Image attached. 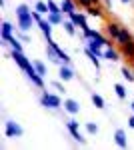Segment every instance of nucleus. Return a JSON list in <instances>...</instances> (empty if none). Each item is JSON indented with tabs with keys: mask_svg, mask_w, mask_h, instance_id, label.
<instances>
[{
	"mask_svg": "<svg viewBox=\"0 0 134 150\" xmlns=\"http://www.w3.org/2000/svg\"><path fill=\"white\" fill-rule=\"evenodd\" d=\"M14 14H16V22H18V28H20V30H24V32H28V30L32 28V24H34L32 8H30L28 4H18V6L14 8Z\"/></svg>",
	"mask_w": 134,
	"mask_h": 150,
	"instance_id": "f257e3e1",
	"label": "nucleus"
},
{
	"mask_svg": "<svg viewBox=\"0 0 134 150\" xmlns=\"http://www.w3.org/2000/svg\"><path fill=\"white\" fill-rule=\"evenodd\" d=\"M40 106L42 108H46V110H60L62 106H64V102H62V98H60V92H48V90H42V94H40Z\"/></svg>",
	"mask_w": 134,
	"mask_h": 150,
	"instance_id": "f03ea898",
	"label": "nucleus"
},
{
	"mask_svg": "<svg viewBox=\"0 0 134 150\" xmlns=\"http://www.w3.org/2000/svg\"><path fill=\"white\" fill-rule=\"evenodd\" d=\"M4 136L6 138H22L24 128L16 122V120H6L4 122Z\"/></svg>",
	"mask_w": 134,
	"mask_h": 150,
	"instance_id": "7ed1b4c3",
	"label": "nucleus"
},
{
	"mask_svg": "<svg viewBox=\"0 0 134 150\" xmlns=\"http://www.w3.org/2000/svg\"><path fill=\"white\" fill-rule=\"evenodd\" d=\"M10 58L16 62V66L22 70V72H26V70L32 66V62H30V58L24 54L22 50H10Z\"/></svg>",
	"mask_w": 134,
	"mask_h": 150,
	"instance_id": "20e7f679",
	"label": "nucleus"
},
{
	"mask_svg": "<svg viewBox=\"0 0 134 150\" xmlns=\"http://www.w3.org/2000/svg\"><path fill=\"white\" fill-rule=\"evenodd\" d=\"M68 18H70L72 22L78 26L80 32H84V30H88V28H90V24H88V14H86V12H78V10H76V12H72Z\"/></svg>",
	"mask_w": 134,
	"mask_h": 150,
	"instance_id": "39448f33",
	"label": "nucleus"
},
{
	"mask_svg": "<svg viewBox=\"0 0 134 150\" xmlns=\"http://www.w3.org/2000/svg\"><path fill=\"white\" fill-rule=\"evenodd\" d=\"M24 74H26V78H28V82H30L32 86H36V88H40V90L44 88V76H40V74L36 72V68H34V64H32V66H30L28 70H26Z\"/></svg>",
	"mask_w": 134,
	"mask_h": 150,
	"instance_id": "423d86ee",
	"label": "nucleus"
},
{
	"mask_svg": "<svg viewBox=\"0 0 134 150\" xmlns=\"http://www.w3.org/2000/svg\"><path fill=\"white\" fill-rule=\"evenodd\" d=\"M106 26V36L110 38V40H114L116 42V38H118V34H120V28H122V24L114 22V20H108V22L104 24Z\"/></svg>",
	"mask_w": 134,
	"mask_h": 150,
	"instance_id": "0eeeda50",
	"label": "nucleus"
},
{
	"mask_svg": "<svg viewBox=\"0 0 134 150\" xmlns=\"http://www.w3.org/2000/svg\"><path fill=\"white\" fill-rule=\"evenodd\" d=\"M12 36H14V26L8 20H2V28H0V40L2 42H8Z\"/></svg>",
	"mask_w": 134,
	"mask_h": 150,
	"instance_id": "6e6552de",
	"label": "nucleus"
},
{
	"mask_svg": "<svg viewBox=\"0 0 134 150\" xmlns=\"http://www.w3.org/2000/svg\"><path fill=\"white\" fill-rule=\"evenodd\" d=\"M76 74H74V70L70 68V64H60L58 66V78L62 82H68V80H72Z\"/></svg>",
	"mask_w": 134,
	"mask_h": 150,
	"instance_id": "1a4fd4ad",
	"label": "nucleus"
},
{
	"mask_svg": "<svg viewBox=\"0 0 134 150\" xmlns=\"http://www.w3.org/2000/svg\"><path fill=\"white\" fill-rule=\"evenodd\" d=\"M64 112L76 116L80 112V102H78V100H74V98H64Z\"/></svg>",
	"mask_w": 134,
	"mask_h": 150,
	"instance_id": "9d476101",
	"label": "nucleus"
},
{
	"mask_svg": "<svg viewBox=\"0 0 134 150\" xmlns=\"http://www.w3.org/2000/svg\"><path fill=\"white\" fill-rule=\"evenodd\" d=\"M114 144L118 148H128V136H126V132H124L122 128H118L114 132Z\"/></svg>",
	"mask_w": 134,
	"mask_h": 150,
	"instance_id": "9b49d317",
	"label": "nucleus"
},
{
	"mask_svg": "<svg viewBox=\"0 0 134 150\" xmlns=\"http://www.w3.org/2000/svg\"><path fill=\"white\" fill-rule=\"evenodd\" d=\"M132 40H134L132 32L122 26V28H120V34H118V38H116V44H118V46H124V44H128V42H132Z\"/></svg>",
	"mask_w": 134,
	"mask_h": 150,
	"instance_id": "f8f14e48",
	"label": "nucleus"
},
{
	"mask_svg": "<svg viewBox=\"0 0 134 150\" xmlns=\"http://www.w3.org/2000/svg\"><path fill=\"white\" fill-rule=\"evenodd\" d=\"M120 56H122V54H120V50H116V48L112 46V44L104 48V60H110V62H118V60H120Z\"/></svg>",
	"mask_w": 134,
	"mask_h": 150,
	"instance_id": "ddd939ff",
	"label": "nucleus"
},
{
	"mask_svg": "<svg viewBox=\"0 0 134 150\" xmlns=\"http://www.w3.org/2000/svg\"><path fill=\"white\" fill-rule=\"evenodd\" d=\"M84 12L88 16H92V18H104V8L100 4H90L88 8H84Z\"/></svg>",
	"mask_w": 134,
	"mask_h": 150,
	"instance_id": "4468645a",
	"label": "nucleus"
},
{
	"mask_svg": "<svg viewBox=\"0 0 134 150\" xmlns=\"http://www.w3.org/2000/svg\"><path fill=\"white\" fill-rule=\"evenodd\" d=\"M38 28H40V32L44 34V38H52V28H54V24L50 22L48 18H44L42 22H38Z\"/></svg>",
	"mask_w": 134,
	"mask_h": 150,
	"instance_id": "2eb2a0df",
	"label": "nucleus"
},
{
	"mask_svg": "<svg viewBox=\"0 0 134 150\" xmlns=\"http://www.w3.org/2000/svg\"><path fill=\"white\" fill-rule=\"evenodd\" d=\"M60 8H62V12H64L66 16H70L72 12L78 10V4H76L74 0H62V2H60Z\"/></svg>",
	"mask_w": 134,
	"mask_h": 150,
	"instance_id": "dca6fc26",
	"label": "nucleus"
},
{
	"mask_svg": "<svg viewBox=\"0 0 134 150\" xmlns=\"http://www.w3.org/2000/svg\"><path fill=\"white\" fill-rule=\"evenodd\" d=\"M46 18L54 24V26H62L64 24V12H48Z\"/></svg>",
	"mask_w": 134,
	"mask_h": 150,
	"instance_id": "f3484780",
	"label": "nucleus"
},
{
	"mask_svg": "<svg viewBox=\"0 0 134 150\" xmlns=\"http://www.w3.org/2000/svg\"><path fill=\"white\" fill-rule=\"evenodd\" d=\"M120 54L126 60H134V40L128 42V44H124V46H120Z\"/></svg>",
	"mask_w": 134,
	"mask_h": 150,
	"instance_id": "a211bd4d",
	"label": "nucleus"
},
{
	"mask_svg": "<svg viewBox=\"0 0 134 150\" xmlns=\"http://www.w3.org/2000/svg\"><path fill=\"white\" fill-rule=\"evenodd\" d=\"M62 28H64V32H66L68 36H76V34H78V26H76V24L72 22L70 18H66V20H64Z\"/></svg>",
	"mask_w": 134,
	"mask_h": 150,
	"instance_id": "6ab92c4d",
	"label": "nucleus"
},
{
	"mask_svg": "<svg viewBox=\"0 0 134 150\" xmlns=\"http://www.w3.org/2000/svg\"><path fill=\"white\" fill-rule=\"evenodd\" d=\"M90 98H92V104H94L98 110H104V108H106V102H104V98H102L100 94L92 92V96H90Z\"/></svg>",
	"mask_w": 134,
	"mask_h": 150,
	"instance_id": "aec40b11",
	"label": "nucleus"
},
{
	"mask_svg": "<svg viewBox=\"0 0 134 150\" xmlns=\"http://www.w3.org/2000/svg\"><path fill=\"white\" fill-rule=\"evenodd\" d=\"M66 130L70 132V134L80 132V122L76 120V118H70V120H66Z\"/></svg>",
	"mask_w": 134,
	"mask_h": 150,
	"instance_id": "412c9836",
	"label": "nucleus"
},
{
	"mask_svg": "<svg viewBox=\"0 0 134 150\" xmlns=\"http://www.w3.org/2000/svg\"><path fill=\"white\" fill-rule=\"evenodd\" d=\"M34 10H38L40 12V14H48V12H50V8H48V2H46V0H36V4H34Z\"/></svg>",
	"mask_w": 134,
	"mask_h": 150,
	"instance_id": "4be33fe9",
	"label": "nucleus"
},
{
	"mask_svg": "<svg viewBox=\"0 0 134 150\" xmlns=\"http://www.w3.org/2000/svg\"><path fill=\"white\" fill-rule=\"evenodd\" d=\"M32 64H34V68H36V72H38L40 76H46V74H48V68H46V64L42 60H32Z\"/></svg>",
	"mask_w": 134,
	"mask_h": 150,
	"instance_id": "5701e85b",
	"label": "nucleus"
},
{
	"mask_svg": "<svg viewBox=\"0 0 134 150\" xmlns=\"http://www.w3.org/2000/svg\"><path fill=\"white\" fill-rule=\"evenodd\" d=\"M114 94H116L120 100H126V96H128V92H126V88H124L122 84H114Z\"/></svg>",
	"mask_w": 134,
	"mask_h": 150,
	"instance_id": "b1692460",
	"label": "nucleus"
},
{
	"mask_svg": "<svg viewBox=\"0 0 134 150\" xmlns=\"http://www.w3.org/2000/svg\"><path fill=\"white\" fill-rule=\"evenodd\" d=\"M8 42H10V50H22V48H24V46H22L24 42L18 38V36H12Z\"/></svg>",
	"mask_w": 134,
	"mask_h": 150,
	"instance_id": "393cba45",
	"label": "nucleus"
},
{
	"mask_svg": "<svg viewBox=\"0 0 134 150\" xmlns=\"http://www.w3.org/2000/svg\"><path fill=\"white\" fill-rule=\"evenodd\" d=\"M120 74H122V78H124V80L134 82V70H130L128 66H122V70H120Z\"/></svg>",
	"mask_w": 134,
	"mask_h": 150,
	"instance_id": "a878e982",
	"label": "nucleus"
},
{
	"mask_svg": "<svg viewBox=\"0 0 134 150\" xmlns=\"http://www.w3.org/2000/svg\"><path fill=\"white\" fill-rule=\"evenodd\" d=\"M84 128H86V132H88L90 136H96V134H98V130H100L96 122H86V124H84Z\"/></svg>",
	"mask_w": 134,
	"mask_h": 150,
	"instance_id": "bb28decb",
	"label": "nucleus"
},
{
	"mask_svg": "<svg viewBox=\"0 0 134 150\" xmlns=\"http://www.w3.org/2000/svg\"><path fill=\"white\" fill-rule=\"evenodd\" d=\"M84 52H86V56L90 58V62H92V64L96 66V70L100 68V60H102V58H98L96 54H94V52H90V50H86V48H84Z\"/></svg>",
	"mask_w": 134,
	"mask_h": 150,
	"instance_id": "cd10ccee",
	"label": "nucleus"
},
{
	"mask_svg": "<svg viewBox=\"0 0 134 150\" xmlns=\"http://www.w3.org/2000/svg\"><path fill=\"white\" fill-rule=\"evenodd\" d=\"M52 88H54V90H58L60 94H64V92H66V88H64V84H62V80H60V78L52 82Z\"/></svg>",
	"mask_w": 134,
	"mask_h": 150,
	"instance_id": "c85d7f7f",
	"label": "nucleus"
},
{
	"mask_svg": "<svg viewBox=\"0 0 134 150\" xmlns=\"http://www.w3.org/2000/svg\"><path fill=\"white\" fill-rule=\"evenodd\" d=\"M46 2H48V8H50V12H62L60 4H56L54 0H46Z\"/></svg>",
	"mask_w": 134,
	"mask_h": 150,
	"instance_id": "c756f323",
	"label": "nucleus"
},
{
	"mask_svg": "<svg viewBox=\"0 0 134 150\" xmlns=\"http://www.w3.org/2000/svg\"><path fill=\"white\" fill-rule=\"evenodd\" d=\"M16 36H18L22 42H30V36H28V32H24V30H20V28L16 30Z\"/></svg>",
	"mask_w": 134,
	"mask_h": 150,
	"instance_id": "7c9ffc66",
	"label": "nucleus"
},
{
	"mask_svg": "<svg viewBox=\"0 0 134 150\" xmlns=\"http://www.w3.org/2000/svg\"><path fill=\"white\" fill-rule=\"evenodd\" d=\"M72 138H74V142H78V144H86V138L82 136V132H74V134H70Z\"/></svg>",
	"mask_w": 134,
	"mask_h": 150,
	"instance_id": "2f4dec72",
	"label": "nucleus"
},
{
	"mask_svg": "<svg viewBox=\"0 0 134 150\" xmlns=\"http://www.w3.org/2000/svg\"><path fill=\"white\" fill-rule=\"evenodd\" d=\"M32 18H34V22L38 24V22H42V20H44V14H40L38 10H34V8H32Z\"/></svg>",
	"mask_w": 134,
	"mask_h": 150,
	"instance_id": "473e14b6",
	"label": "nucleus"
},
{
	"mask_svg": "<svg viewBox=\"0 0 134 150\" xmlns=\"http://www.w3.org/2000/svg\"><path fill=\"white\" fill-rule=\"evenodd\" d=\"M74 2H76V4H78L80 8H88L90 4H92V0H74Z\"/></svg>",
	"mask_w": 134,
	"mask_h": 150,
	"instance_id": "72a5a7b5",
	"label": "nucleus"
},
{
	"mask_svg": "<svg viewBox=\"0 0 134 150\" xmlns=\"http://www.w3.org/2000/svg\"><path fill=\"white\" fill-rule=\"evenodd\" d=\"M128 126H130V128H134V114L130 116V118H128Z\"/></svg>",
	"mask_w": 134,
	"mask_h": 150,
	"instance_id": "f704fd0d",
	"label": "nucleus"
},
{
	"mask_svg": "<svg viewBox=\"0 0 134 150\" xmlns=\"http://www.w3.org/2000/svg\"><path fill=\"white\" fill-rule=\"evenodd\" d=\"M104 6H106V8L110 10V8H112V0H104Z\"/></svg>",
	"mask_w": 134,
	"mask_h": 150,
	"instance_id": "c9c22d12",
	"label": "nucleus"
},
{
	"mask_svg": "<svg viewBox=\"0 0 134 150\" xmlns=\"http://www.w3.org/2000/svg\"><path fill=\"white\" fill-rule=\"evenodd\" d=\"M92 4H100V0H92Z\"/></svg>",
	"mask_w": 134,
	"mask_h": 150,
	"instance_id": "e433bc0d",
	"label": "nucleus"
},
{
	"mask_svg": "<svg viewBox=\"0 0 134 150\" xmlns=\"http://www.w3.org/2000/svg\"><path fill=\"white\" fill-rule=\"evenodd\" d=\"M120 2H124V4H128V2H132V0H120Z\"/></svg>",
	"mask_w": 134,
	"mask_h": 150,
	"instance_id": "4c0bfd02",
	"label": "nucleus"
},
{
	"mask_svg": "<svg viewBox=\"0 0 134 150\" xmlns=\"http://www.w3.org/2000/svg\"><path fill=\"white\" fill-rule=\"evenodd\" d=\"M130 108H132V112H134V102H132V104H130Z\"/></svg>",
	"mask_w": 134,
	"mask_h": 150,
	"instance_id": "58836bf2",
	"label": "nucleus"
}]
</instances>
